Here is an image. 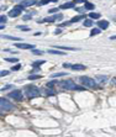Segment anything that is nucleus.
<instances>
[{
    "label": "nucleus",
    "mask_w": 116,
    "mask_h": 137,
    "mask_svg": "<svg viewBox=\"0 0 116 137\" xmlns=\"http://www.w3.org/2000/svg\"><path fill=\"white\" fill-rule=\"evenodd\" d=\"M6 62H11V63H16L19 62V58H5Z\"/></svg>",
    "instance_id": "28"
},
{
    "label": "nucleus",
    "mask_w": 116,
    "mask_h": 137,
    "mask_svg": "<svg viewBox=\"0 0 116 137\" xmlns=\"http://www.w3.org/2000/svg\"><path fill=\"white\" fill-rule=\"evenodd\" d=\"M6 20H8V19H6V16H4V15H0V24H5L6 22Z\"/></svg>",
    "instance_id": "31"
},
{
    "label": "nucleus",
    "mask_w": 116,
    "mask_h": 137,
    "mask_svg": "<svg viewBox=\"0 0 116 137\" xmlns=\"http://www.w3.org/2000/svg\"><path fill=\"white\" fill-rule=\"evenodd\" d=\"M98 26H99L100 30H106L109 27V21H106V20H99L98 21Z\"/></svg>",
    "instance_id": "10"
},
{
    "label": "nucleus",
    "mask_w": 116,
    "mask_h": 137,
    "mask_svg": "<svg viewBox=\"0 0 116 137\" xmlns=\"http://www.w3.org/2000/svg\"><path fill=\"white\" fill-rule=\"evenodd\" d=\"M16 29L21 30V31H26V32H27V31H30V27H29V26H25V25H19Z\"/></svg>",
    "instance_id": "24"
},
{
    "label": "nucleus",
    "mask_w": 116,
    "mask_h": 137,
    "mask_svg": "<svg viewBox=\"0 0 116 137\" xmlns=\"http://www.w3.org/2000/svg\"><path fill=\"white\" fill-rule=\"evenodd\" d=\"M110 38H111V40H116V36H111Z\"/></svg>",
    "instance_id": "38"
},
{
    "label": "nucleus",
    "mask_w": 116,
    "mask_h": 137,
    "mask_svg": "<svg viewBox=\"0 0 116 137\" xmlns=\"http://www.w3.org/2000/svg\"><path fill=\"white\" fill-rule=\"evenodd\" d=\"M68 73L67 72H58V73H54V74H52L51 75V78H58V77H64V75H67Z\"/></svg>",
    "instance_id": "20"
},
{
    "label": "nucleus",
    "mask_w": 116,
    "mask_h": 137,
    "mask_svg": "<svg viewBox=\"0 0 116 137\" xmlns=\"http://www.w3.org/2000/svg\"><path fill=\"white\" fill-rule=\"evenodd\" d=\"M45 94H46V95H48V96H52V95H54L56 93H54V90H53V89H49V88H47V89L45 90Z\"/></svg>",
    "instance_id": "23"
},
{
    "label": "nucleus",
    "mask_w": 116,
    "mask_h": 137,
    "mask_svg": "<svg viewBox=\"0 0 116 137\" xmlns=\"http://www.w3.org/2000/svg\"><path fill=\"white\" fill-rule=\"evenodd\" d=\"M73 8H75V3L74 1H69V3H66V4H62L58 9H62V10H66V9H73Z\"/></svg>",
    "instance_id": "9"
},
{
    "label": "nucleus",
    "mask_w": 116,
    "mask_h": 137,
    "mask_svg": "<svg viewBox=\"0 0 116 137\" xmlns=\"http://www.w3.org/2000/svg\"><path fill=\"white\" fill-rule=\"evenodd\" d=\"M62 32V30H56V35H59Z\"/></svg>",
    "instance_id": "37"
},
{
    "label": "nucleus",
    "mask_w": 116,
    "mask_h": 137,
    "mask_svg": "<svg viewBox=\"0 0 116 137\" xmlns=\"http://www.w3.org/2000/svg\"><path fill=\"white\" fill-rule=\"evenodd\" d=\"M1 38H6V40L16 41V42H19V41H22V38H20V37H15V36H9V35H3V36H1Z\"/></svg>",
    "instance_id": "11"
},
{
    "label": "nucleus",
    "mask_w": 116,
    "mask_h": 137,
    "mask_svg": "<svg viewBox=\"0 0 116 137\" xmlns=\"http://www.w3.org/2000/svg\"><path fill=\"white\" fill-rule=\"evenodd\" d=\"M96 80H98L100 84L101 83H106L107 82V77L106 75H98V77H96Z\"/></svg>",
    "instance_id": "15"
},
{
    "label": "nucleus",
    "mask_w": 116,
    "mask_h": 137,
    "mask_svg": "<svg viewBox=\"0 0 116 137\" xmlns=\"http://www.w3.org/2000/svg\"><path fill=\"white\" fill-rule=\"evenodd\" d=\"M38 72H40V68H33L31 74H35V73H38Z\"/></svg>",
    "instance_id": "36"
},
{
    "label": "nucleus",
    "mask_w": 116,
    "mask_h": 137,
    "mask_svg": "<svg viewBox=\"0 0 116 137\" xmlns=\"http://www.w3.org/2000/svg\"><path fill=\"white\" fill-rule=\"evenodd\" d=\"M9 98H12V99H16V100H21L22 99V93H21V90H19V89L12 90L9 94Z\"/></svg>",
    "instance_id": "7"
},
{
    "label": "nucleus",
    "mask_w": 116,
    "mask_h": 137,
    "mask_svg": "<svg viewBox=\"0 0 116 137\" xmlns=\"http://www.w3.org/2000/svg\"><path fill=\"white\" fill-rule=\"evenodd\" d=\"M79 82L82 83V85H85V87H88V88L98 89V84H96V82L93 79V78H89V77H87V75L79 77Z\"/></svg>",
    "instance_id": "2"
},
{
    "label": "nucleus",
    "mask_w": 116,
    "mask_h": 137,
    "mask_svg": "<svg viewBox=\"0 0 116 137\" xmlns=\"http://www.w3.org/2000/svg\"><path fill=\"white\" fill-rule=\"evenodd\" d=\"M77 11H79V12H82V15H83V12H84V8L82 9V8H74Z\"/></svg>",
    "instance_id": "35"
},
{
    "label": "nucleus",
    "mask_w": 116,
    "mask_h": 137,
    "mask_svg": "<svg viewBox=\"0 0 116 137\" xmlns=\"http://www.w3.org/2000/svg\"><path fill=\"white\" fill-rule=\"evenodd\" d=\"M25 88H26V89H25V94H26L27 98H30V99L38 98V96L41 95L40 89H38L37 87H35V85H27V87H25Z\"/></svg>",
    "instance_id": "1"
},
{
    "label": "nucleus",
    "mask_w": 116,
    "mask_h": 137,
    "mask_svg": "<svg viewBox=\"0 0 116 137\" xmlns=\"http://www.w3.org/2000/svg\"><path fill=\"white\" fill-rule=\"evenodd\" d=\"M53 48H59L61 51H77L78 48H74V47H63V46H54Z\"/></svg>",
    "instance_id": "13"
},
{
    "label": "nucleus",
    "mask_w": 116,
    "mask_h": 137,
    "mask_svg": "<svg viewBox=\"0 0 116 137\" xmlns=\"http://www.w3.org/2000/svg\"><path fill=\"white\" fill-rule=\"evenodd\" d=\"M54 20H56V21H62V20H63V15H62V14L54 15Z\"/></svg>",
    "instance_id": "27"
},
{
    "label": "nucleus",
    "mask_w": 116,
    "mask_h": 137,
    "mask_svg": "<svg viewBox=\"0 0 116 137\" xmlns=\"http://www.w3.org/2000/svg\"><path fill=\"white\" fill-rule=\"evenodd\" d=\"M10 72L9 70H0V77H5V75H8Z\"/></svg>",
    "instance_id": "33"
},
{
    "label": "nucleus",
    "mask_w": 116,
    "mask_h": 137,
    "mask_svg": "<svg viewBox=\"0 0 116 137\" xmlns=\"http://www.w3.org/2000/svg\"><path fill=\"white\" fill-rule=\"evenodd\" d=\"M35 4H36V1H21L19 5H21V6L25 9V8H27V6H32V5H35Z\"/></svg>",
    "instance_id": "14"
},
{
    "label": "nucleus",
    "mask_w": 116,
    "mask_h": 137,
    "mask_svg": "<svg viewBox=\"0 0 116 137\" xmlns=\"http://www.w3.org/2000/svg\"><path fill=\"white\" fill-rule=\"evenodd\" d=\"M42 64H45V61H35V62H32V67L33 68H38L40 66H42Z\"/></svg>",
    "instance_id": "19"
},
{
    "label": "nucleus",
    "mask_w": 116,
    "mask_h": 137,
    "mask_svg": "<svg viewBox=\"0 0 116 137\" xmlns=\"http://www.w3.org/2000/svg\"><path fill=\"white\" fill-rule=\"evenodd\" d=\"M47 52H48L49 54H58V56H61V54L63 56V54H64L63 51H57V49H48Z\"/></svg>",
    "instance_id": "18"
},
{
    "label": "nucleus",
    "mask_w": 116,
    "mask_h": 137,
    "mask_svg": "<svg viewBox=\"0 0 116 137\" xmlns=\"http://www.w3.org/2000/svg\"><path fill=\"white\" fill-rule=\"evenodd\" d=\"M40 78H42L40 74H30V75L27 77V79H29V80H36V79H40Z\"/></svg>",
    "instance_id": "17"
},
{
    "label": "nucleus",
    "mask_w": 116,
    "mask_h": 137,
    "mask_svg": "<svg viewBox=\"0 0 116 137\" xmlns=\"http://www.w3.org/2000/svg\"><path fill=\"white\" fill-rule=\"evenodd\" d=\"M57 83H58V82H57L56 79H53V80H51V82H48V83H47L46 85H47V88H49V89H51V88H52V87H53L54 84H57Z\"/></svg>",
    "instance_id": "26"
},
{
    "label": "nucleus",
    "mask_w": 116,
    "mask_h": 137,
    "mask_svg": "<svg viewBox=\"0 0 116 137\" xmlns=\"http://www.w3.org/2000/svg\"><path fill=\"white\" fill-rule=\"evenodd\" d=\"M20 68H21V64H19V63H17V64H15V66H12V68H11V70H12V72H16V70H19V69H20Z\"/></svg>",
    "instance_id": "30"
},
{
    "label": "nucleus",
    "mask_w": 116,
    "mask_h": 137,
    "mask_svg": "<svg viewBox=\"0 0 116 137\" xmlns=\"http://www.w3.org/2000/svg\"><path fill=\"white\" fill-rule=\"evenodd\" d=\"M95 6H94V4H91V3H89V1H85L84 3V10H93Z\"/></svg>",
    "instance_id": "16"
},
{
    "label": "nucleus",
    "mask_w": 116,
    "mask_h": 137,
    "mask_svg": "<svg viewBox=\"0 0 116 137\" xmlns=\"http://www.w3.org/2000/svg\"><path fill=\"white\" fill-rule=\"evenodd\" d=\"M24 8L21 5H16L15 8H12L10 11H9V16L10 17H17V16H20V14L22 12Z\"/></svg>",
    "instance_id": "5"
},
{
    "label": "nucleus",
    "mask_w": 116,
    "mask_h": 137,
    "mask_svg": "<svg viewBox=\"0 0 116 137\" xmlns=\"http://www.w3.org/2000/svg\"><path fill=\"white\" fill-rule=\"evenodd\" d=\"M11 88H14V87H12L11 84H8V85H5L1 90H3V91H5V90H9V89H11Z\"/></svg>",
    "instance_id": "34"
},
{
    "label": "nucleus",
    "mask_w": 116,
    "mask_h": 137,
    "mask_svg": "<svg viewBox=\"0 0 116 137\" xmlns=\"http://www.w3.org/2000/svg\"><path fill=\"white\" fill-rule=\"evenodd\" d=\"M32 53L36 54V56H42V54H43V51H40V49H32Z\"/></svg>",
    "instance_id": "29"
},
{
    "label": "nucleus",
    "mask_w": 116,
    "mask_h": 137,
    "mask_svg": "<svg viewBox=\"0 0 116 137\" xmlns=\"http://www.w3.org/2000/svg\"><path fill=\"white\" fill-rule=\"evenodd\" d=\"M89 17H90V20H91V19H99L100 17V14H98V12H90L89 14Z\"/></svg>",
    "instance_id": "25"
},
{
    "label": "nucleus",
    "mask_w": 116,
    "mask_h": 137,
    "mask_svg": "<svg viewBox=\"0 0 116 137\" xmlns=\"http://www.w3.org/2000/svg\"><path fill=\"white\" fill-rule=\"evenodd\" d=\"M3 29H5V26L4 25H0V30H3Z\"/></svg>",
    "instance_id": "39"
},
{
    "label": "nucleus",
    "mask_w": 116,
    "mask_h": 137,
    "mask_svg": "<svg viewBox=\"0 0 116 137\" xmlns=\"http://www.w3.org/2000/svg\"><path fill=\"white\" fill-rule=\"evenodd\" d=\"M59 85H61L63 89H67V90H77V84H75L72 79L62 80V82L59 83Z\"/></svg>",
    "instance_id": "3"
},
{
    "label": "nucleus",
    "mask_w": 116,
    "mask_h": 137,
    "mask_svg": "<svg viewBox=\"0 0 116 137\" xmlns=\"http://www.w3.org/2000/svg\"><path fill=\"white\" fill-rule=\"evenodd\" d=\"M82 19H85V15L83 14V15H78V16H75V17H73L72 20L69 21V24H72V22H78V21H80Z\"/></svg>",
    "instance_id": "12"
},
{
    "label": "nucleus",
    "mask_w": 116,
    "mask_h": 137,
    "mask_svg": "<svg viewBox=\"0 0 116 137\" xmlns=\"http://www.w3.org/2000/svg\"><path fill=\"white\" fill-rule=\"evenodd\" d=\"M17 48H22V49H35V45H29V43H16L15 45Z\"/></svg>",
    "instance_id": "8"
},
{
    "label": "nucleus",
    "mask_w": 116,
    "mask_h": 137,
    "mask_svg": "<svg viewBox=\"0 0 116 137\" xmlns=\"http://www.w3.org/2000/svg\"><path fill=\"white\" fill-rule=\"evenodd\" d=\"M83 25H84L85 27H91V26H93V20H90V19H87V20H84Z\"/></svg>",
    "instance_id": "21"
},
{
    "label": "nucleus",
    "mask_w": 116,
    "mask_h": 137,
    "mask_svg": "<svg viewBox=\"0 0 116 137\" xmlns=\"http://www.w3.org/2000/svg\"><path fill=\"white\" fill-rule=\"evenodd\" d=\"M63 67H64V68H69V69H72V70H84V69H87V67L83 66V64H70V63H64Z\"/></svg>",
    "instance_id": "6"
},
{
    "label": "nucleus",
    "mask_w": 116,
    "mask_h": 137,
    "mask_svg": "<svg viewBox=\"0 0 116 137\" xmlns=\"http://www.w3.org/2000/svg\"><path fill=\"white\" fill-rule=\"evenodd\" d=\"M101 32V30L100 29H93L91 31H90V36H95V35H99Z\"/></svg>",
    "instance_id": "22"
},
{
    "label": "nucleus",
    "mask_w": 116,
    "mask_h": 137,
    "mask_svg": "<svg viewBox=\"0 0 116 137\" xmlns=\"http://www.w3.org/2000/svg\"><path fill=\"white\" fill-rule=\"evenodd\" d=\"M114 82H115V83H116V80H114Z\"/></svg>",
    "instance_id": "41"
},
{
    "label": "nucleus",
    "mask_w": 116,
    "mask_h": 137,
    "mask_svg": "<svg viewBox=\"0 0 116 137\" xmlns=\"http://www.w3.org/2000/svg\"><path fill=\"white\" fill-rule=\"evenodd\" d=\"M58 11H59V9H58V8H53V9H49L48 10L49 14H54V12H58Z\"/></svg>",
    "instance_id": "32"
},
{
    "label": "nucleus",
    "mask_w": 116,
    "mask_h": 137,
    "mask_svg": "<svg viewBox=\"0 0 116 137\" xmlns=\"http://www.w3.org/2000/svg\"><path fill=\"white\" fill-rule=\"evenodd\" d=\"M0 109L1 110H12L15 109V105L12 103H10L5 98H0Z\"/></svg>",
    "instance_id": "4"
},
{
    "label": "nucleus",
    "mask_w": 116,
    "mask_h": 137,
    "mask_svg": "<svg viewBox=\"0 0 116 137\" xmlns=\"http://www.w3.org/2000/svg\"><path fill=\"white\" fill-rule=\"evenodd\" d=\"M0 115H1V111H0Z\"/></svg>",
    "instance_id": "40"
}]
</instances>
